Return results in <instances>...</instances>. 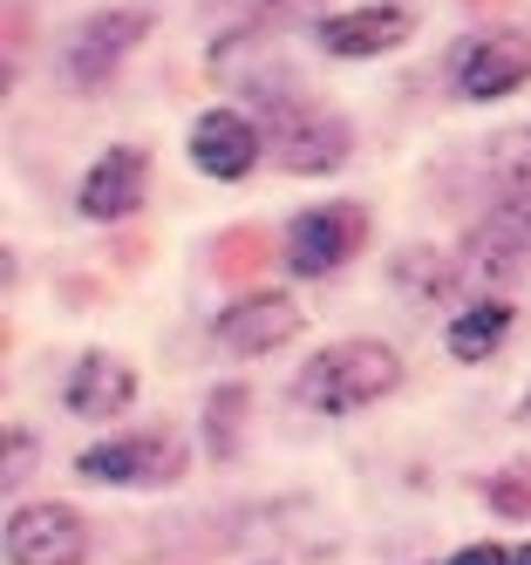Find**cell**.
Here are the masks:
<instances>
[{"mask_svg":"<svg viewBox=\"0 0 531 565\" xmlns=\"http://www.w3.org/2000/svg\"><path fill=\"white\" fill-rule=\"evenodd\" d=\"M402 382V361L389 341H334L300 369V402L320 416H354L368 402H382Z\"/></svg>","mask_w":531,"mask_h":565,"instance_id":"obj_1","label":"cell"},{"mask_svg":"<svg viewBox=\"0 0 531 565\" xmlns=\"http://www.w3.org/2000/svg\"><path fill=\"white\" fill-rule=\"evenodd\" d=\"M259 116H266V137H273V150H279V164L286 171H300V178H320V171H341L348 164V124L334 109H320V103H307V96H294L286 83H273L266 96H259Z\"/></svg>","mask_w":531,"mask_h":565,"instance_id":"obj_2","label":"cell"},{"mask_svg":"<svg viewBox=\"0 0 531 565\" xmlns=\"http://www.w3.org/2000/svg\"><path fill=\"white\" fill-rule=\"evenodd\" d=\"M150 28H157V14H150V8H96V14H82V21H75V34H68V49H62L68 83H75V89L109 83V75L123 68V55H130Z\"/></svg>","mask_w":531,"mask_h":565,"instance_id":"obj_3","label":"cell"},{"mask_svg":"<svg viewBox=\"0 0 531 565\" xmlns=\"http://www.w3.org/2000/svg\"><path fill=\"white\" fill-rule=\"evenodd\" d=\"M75 470L89 483H137V491H150V483H178L184 477V443L171 429L109 436V443H96V450H82Z\"/></svg>","mask_w":531,"mask_h":565,"instance_id":"obj_4","label":"cell"},{"mask_svg":"<svg viewBox=\"0 0 531 565\" xmlns=\"http://www.w3.org/2000/svg\"><path fill=\"white\" fill-rule=\"evenodd\" d=\"M368 238V212L361 205H314L286 225V266L300 279H327L334 266H348Z\"/></svg>","mask_w":531,"mask_h":565,"instance_id":"obj_5","label":"cell"},{"mask_svg":"<svg viewBox=\"0 0 531 565\" xmlns=\"http://www.w3.org/2000/svg\"><path fill=\"white\" fill-rule=\"evenodd\" d=\"M89 558V524L68 504H21L8 518V565H82Z\"/></svg>","mask_w":531,"mask_h":565,"instance_id":"obj_6","label":"cell"},{"mask_svg":"<svg viewBox=\"0 0 531 565\" xmlns=\"http://www.w3.org/2000/svg\"><path fill=\"white\" fill-rule=\"evenodd\" d=\"M464 266H470L477 279H524V273H531V198L490 205V212L470 225Z\"/></svg>","mask_w":531,"mask_h":565,"instance_id":"obj_7","label":"cell"},{"mask_svg":"<svg viewBox=\"0 0 531 565\" xmlns=\"http://www.w3.org/2000/svg\"><path fill=\"white\" fill-rule=\"evenodd\" d=\"M449 75H457V89L470 103H498L518 83H531V42L524 34H477V42L457 49V68Z\"/></svg>","mask_w":531,"mask_h":565,"instance_id":"obj_8","label":"cell"},{"mask_svg":"<svg viewBox=\"0 0 531 565\" xmlns=\"http://www.w3.org/2000/svg\"><path fill=\"white\" fill-rule=\"evenodd\" d=\"M191 164L204 178H219V184H238L245 171L259 164V130H253V116L245 109H204L198 124H191Z\"/></svg>","mask_w":531,"mask_h":565,"instance_id":"obj_9","label":"cell"},{"mask_svg":"<svg viewBox=\"0 0 531 565\" xmlns=\"http://www.w3.org/2000/svg\"><path fill=\"white\" fill-rule=\"evenodd\" d=\"M212 334H219L225 354H273V348H286L300 334V307L286 294H245V300H232L219 313Z\"/></svg>","mask_w":531,"mask_h":565,"instance_id":"obj_10","label":"cell"},{"mask_svg":"<svg viewBox=\"0 0 531 565\" xmlns=\"http://www.w3.org/2000/svg\"><path fill=\"white\" fill-rule=\"evenodd\" d=\"M144 178H150V157L130 150V143H116L103 150L89 178H82V218H96V225H116V218H130L144 205Z\"/></svg>","mask_w":531,"mask_h":565,"instance_id":"obj_11","label":"cell"},{"mask_svg":"<svg viewBox=\"0 0 531 565\" xmlns=\"http://www.w3.org/2000/svg\"><path fill=\"white\" fill-rule=\"evenodd\" d=\"M62 402L82 416V423H109V416H123L137 402V375H130V361H116V354H82L75 369H68V388H62Z\"/></svg>","mask_w":531,"mask_h":565,"instance_id":"obj_12","label":"cell"},{"mask_svg":"<svg viewBox=\"0 0 531 565\" xmlns=\"http://www.w3.org/2000/svg\"><path fill=\"white\" fill-rule=\"evenodd\" d=\"M395 42H408V14L402 8H348V14H327L320 21V49L361 62V55H389Z\"/></svg>","mask_w":531,"mask_h":565,"instance_id":"obj_13","label":"cell"},{"mask_svg":"<svg viewBox=\"0 0 531 565\" xmlns=\"http://www.w3.org/2000/svg\"><path fill=\"white\" fill-rule=\"evenodd\" d=\"M505 334H511V307L505 300H477V307H464L449 320V354L457 361H490L505 348Z\"/></svg>","mask_w":531,"mask_h":565,"instance_id":"obj_14","label":"cell"},{"mask_svg":"<svg viewBox=\"0 0 531 565\" xmlns=\"http://www.w3.org/2000/svg\"><path fill=\"white\" fill-rule=\"evenodd\" d=\"M457 279H464V273H449V259L429 253V246H423V253H416V246L395 253V287H402V294H416V300H443L449 287H457Z\"/></svg>","mask_w":531,"mask_h":565,"instance_id":"obj_15","label":"cell"},{"mask_svg":"<svg viewBox=\"0 0 531 565\" xmlns=\"http://www.w3.org/2000/svg\"><path fill=\"white\" fill-rule=\"evenodd\" d=\"M484 498H490V511H498V518H531V463L498 470V477L484 483Z\"/></svg>","mask_w":531,"mask_h":565,"instance_id":"obj_16","label":"cell"},{"mask_svg":"<svg viewBox=\"0 0 531 565\" xmlns=\"http://www.w3.org/2000/svg\"><path fill=\"white\" fill-rule=\"evenodd\" d=\"M245 409V388H219L212 395V409H204V436H212V450L232 457V416Z\"/></svg>","mask_w":531,"mask_h":565,"instance_id":"obj_17","label":"cell"},{"mask_svg":"<svg viewBox=\"0 0 531 565\" xmlns=\"http://www.w3.org/2000/svg\"><path fill=\"white\" fill-rule=\"evenodd\" d=\"M449 565H518V552H505V545H464Z\"/></svg>","mask_w":531,"mask_h":565,"instance_id":"obj_18","label":"cell"},{"mask_svg":"<svg viewBox=\"0 0 531 565\" xmlns=\"http://www.w3.org/2000/svg\"><path fill=\"white\" fill-rule=\"evenodd\" d=\"M518 565H531V545H524V552H518Z\"/></svg>","mask_w":531,"mask_h":565,"instance_id":"obj_19","label":"cell"}]
</instances>
